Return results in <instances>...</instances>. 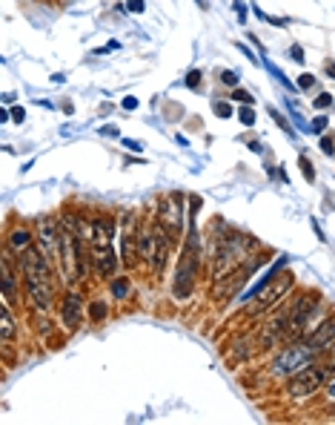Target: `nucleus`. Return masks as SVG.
I'll list each match as a JSON object with an SVG mask.
<instances>
[{"mask_svg":"<svg viewBox=\"0 0 335 425\" xmlns=\"http://www.w3.org/2000/svg\"><path fill=\"white\" fill-rule=\"evenodd\" d=\"M318 107H321V109L332 107V95H327V92H324V95H318V98H316V109H318Z\"/></svg>","mask_w":335,"mask_h":425,"instance_id":"473e14b6","label":"nucleus"},{"mask_svg":"<svg viewBox=\"0 0 335 425\" xmlns=\"http://www.w3.org/2000/svg\"><path fill=\"white\" fill-rule=\"evenodd\" d=\"M0 337H3V348L9 350V345L15 342V319L6 302H3V311H0Z\"/></svg>","mask_w":335,"mask_h":425,"instance_id":"4be33fe9","label":"nucleus"},{"mask_svg":"<svg viewBox=\"0 0 335 425\" xmlns=\"http://www.w3.org/2000/svg\"><path fill=\"white\" fill-rule=\"evenodd\" d=\"M135 107H138V98H132V95L124 98V109H135Z\"/></svg>","mask_w":335,"mask_h":425,"instance_id":"58836bf2","label":"nucleus"},{"mask_svg":"<svg viewBox=\"0 0 335 425\" xmlns=\"http://www.w3.org/2000/svg\"><path fill=\"white\" fill-rule=\"evenodd\" d=\"M129 291H132V281L126 276L112 279V296L115 299H129Z\"/></svg>","mask_w":335,"mask_h":425,"instance_id":"5701e85b","label":"nucleus"},{"mask_svg":"<svg viewBox=\"0 0 335 425\" xmlns=\"http://www.w3.org/2000/svg\"><path fill=\"white\" fill-rule=\"evenodd\" d=\"M60 227H66V230H72V235L81 242V247H89L92 245V222H86L83 216H75V212H69V216L60 222Z\"/></svg>","mask_w":335,"mask_h":425,"instance_id":"dca6fc26","label":"nucleus"},{"mask_svg":"<svg viewBox=\"0 0 335 425\" xmlns=\"http://www.w3.org/2000/svg\"><path fill=\"white\" fill-rule=\"evenodd\" d=\"M172 239L166 235L163 230H161V224H158V247H155V256H152V276H161L163 273V268H166V258H170V250H172Z\"/></svg>","mask_w":335,"mask_h":425,"instance_id":"f3484780","label":"nucleus"},{"mask_svg":"<svg viewBox=\"0 0 335 425\" xmlns=\"http://www.w3.org/2000/svg\"><path fill=\"white\" fill-rule=\"evenodd\" d=\"M60 319L69 330H75L83 319V299L78 293H66L63 296V304H60Z\"/></svg>","mask_w":335,"mask_h":425,"instance_id":"ddd939ff","label":"nucleus"},{"mask_svg":"<svg viewBox=\"0 0 335 425\" xmlns=\"http://www.w3.org/2000/svg\"><path fill=\"white\" fill-rule=\"evenodd\" d=\"M327 75H329V78H335V61H329V63H327Z\"/></svg>","mask_w":335,"mask_h":425,"instance_id":"a19ab883","label":"nucleus"},{"mask_svg":"<svg viewBox=\"0 0 335 425\" xmlns=\"http://www.w3.org/2000/svg\"><path fill=\"white\" fill-rule=\"evenodd\" d=\"M106 314H109V304H106L104 299H92V302H89V319H92V322H104Z\"/></svg>","mask_w":335,"mask_h":425,"instance_id":"b1692460","label":"nucleus"},{"mask_svg":"<svg viewBox=\"0 0 335 425\" xmlns=\"http://www.w3.org/2000/svg\"><path fill=\"white\" fill-rule=\"evenodd\" d=\"M321 150H324L327 155L335 153V141H332V135H324V138H321Z\"/></svg>","mask_w":335,"mask_h":425,"instance_id":"7c9ffc66","label":"nucleus"},{"mask_svg":"<svg viewBox=\"0 0 335 425\" xmlns=\"http://www.w3.org/2000/svg\"><path fill=\"white\" fill-rule=\"evenodd\" d=\"M101 132H104V135H117V127H104Z\"/></svg>","mask_w":335,"mask_h":425,"instance_id":"79ce46f5","label":"nucleus"},{"mask_svg":"<svg viewBox=\"0 0 335 425\" xmlns=\"http://www.w3.org/2000/svg\"><path fill=\"white\" fill-rule=\"evenodd\" d=\"M238 118H241V124H247V127H252L255 124V112H252V107L247 104L241 112H238Z\"/></svg>","mask_w":335,"mask_h":425,"instance_id":"bb28decb","label":"nucleus"},{"mask_svg":"<svg viewBox=\"0 0 335 425\" xmlns=\"http://www.w3.org/2000/svg\"><path fill=\"white\" fill-rule=\"evenodd\" d=\"M327 394H329V396L335 399V385H329V391H327Z\"/></svg>","mask_w":335,"mask_h":425,"instance_id":"37998d69","label":"nucleus"},{"mask_svg":"<svg viewBox=\"0 0 335 425\" xmlns=\"http://www.w3.org/2000/svg\"><path fill=\"white\" fill-rule=\"evenodd\" d=\"M17 268L23 273V285L35 281V285H52V270H49V258L40 247H26L17 256Z\"/></svg>","mask_w":335,"mask_h":425,"instance_id":"20e7f679","label":"nucleus"},{"mask_svg":"<svg viewBox=\"0 0 335 425\" xmlns=\"http://www.w3.org/2000/svg\"><path fill=\"white\" fill-rule=\"evenodd\" d=\"M313 348L309 345H304V342H295V339H290V345H286L278 357L272 360V365H270V373L272 376H284V380H290L293 373H298L301 368H307L309 362H313Z\"/></svg>","mask_w":335,"mask_h":425,"instance_id":"7ed1b4c3","label":"nucleus"},{"mask_svg":"<svg viewBox=\"0 0 335 425\" xmlns=\"http://www.w3.org/2000/svg\"><path fill=\"white\" fill-rule=\"evenodd\" d=\"M35 327L40 330V334H43V337H49L55 325H52V319H49V316H46L43 311H35Z\"/></svg>","mask_w":335,"mask_h":425,"instance_id":"393cba45","label":"nucleus"},{"mask_svg":"<svg viewBox=\"0 0 335 425\" xmlns=\"http://www.w3.org/2000/svg\"><path fill=\"white\" fill-rule=\"evenodd\" d=\"M298 86H301V89H313V86H316V78H313V75H301V78H298Z\"/></svg>","mask_w":335,"mask_h":425,"instance_id":"2f4dec72","label":"nucleus"},{"mask_svg":"<svg viewBox=\"0 0 335 425\" xmlns=\"http://www.w3.org/2000/svg\"><path fill=\"white\" fill-rule=\"evenodd\" d=\"M92 247H109L115 233H117V224L115 219H106V216H95L92 219Z\"/></svg>","mask_w":335,"mask_h":425,"instance_id":"2eb2a0df","label":"nucleus"},{"mask_svg":"<svg viewBox=\"0 0 335 425\" xmlns=\"http://www.w3.org/2000/svg\"><path fill=\"white\" fill-rule=\"evenodd\" d=\"M183 201H186L183 193H172L170 199L158 204V224L172 242H178L183 233Z\"/></svg>","mask_w":335,"mask_h":425,"instance_id":"39448f33","label":"nucleus"},{"mask_svg":"<svg viewBox=\"0 0 335 425\" xmlns=\"http://www.w3.org/2000/svg\"><path fill=\"white\" fill-rule=\"evenodd\" d=\"M293 285H295V276H293L290 270L278 273V276L272 279V288L261 293V302L255 304V314H258V311H270V308H275V304H281L284 296L293 291Z\"/></svg>","mask_w":335,"mask_h":425,"instance_id":"9d476101","label":"nucleus"},{"mask_svg":"<svg viewBox=\"0 0 335 425\" xmlns=\"http://www.w3.org/2000/svg\"><path fill=\"white\" fill-rule=\"evenodd\" d=\"M129 9L132 12H143V0H129Z\"/></svg>","mask_w":335,"mask_h":425,"instance_id":"4c0bfd02","label":"nucleus"},{"mask_svg":"<svg viewBox=\"0 0 335 425\" xmlns=\"http://www.w3.org/2000/svg\"><path fill=\"white\" fill-rule=\"evenodd\" d=\"M313 130H316V132H321V130H327V115H321V118H316V121H313Z\"/></svg>","mask_w":335,"mask_h":425,"instance_id":"f704fd0d","label":"nucleus"},{"mask_svg":"<svg viewBox=\"0 0 335 425\" xmlns=\"http://www.w3.org/2000/svg\"><path fill=\"white\" fill-rule=\"evenodd\" d=\"M281 265H284V258H281V262H278V265H275V268H270V270H267V273H264V276H261V279H258V281H255V288H252V291H247V293H244V296H241V302H244V304H247V302H252V299H255V296H258V293H264V291H267V285H270V281H272V279H275V276H278V270H281Z\"/></svg>","mask_w":335,"mask_h":425,"instance_id":"aec40b11","label":"nucleus"},{"mask_svg":"<svg viewBox=\"0 0 335 425\" xmlns=\"http://www.w3.org/2000/svg\"><path fill=\"white\" fill-rule=\"evenodd\" d=\"M198 84H201V69H193V72H189V78H186V86L195 89Z\"/></svg>","mask_w":335,"mask_h":425,"instance_id":"c756f323","label":"nucleus"},{"mask_svg":"<svg viewBox=\"0 0 335 425\" xmlns=\"http://www.w3.org/2000/svg\"><path fill=\"white\" fill-rule=\"evenodd\" d=\"M155 247H158V224H147V227H140L138 250H140V258H143V262H152Z\"/></svg>","mask_w":335,"mask_h":425,"instance_id":"6ab92c4d","label":"nucleus"},{"mask_svg":"<svg viewBox=\"0 0 335 425\" xmlns=\"http://www.w3.org/2000/svg\"><path fill=\"white\" fill-rule=\"evenodd\" d=\"M35 235H38V247L46 253V258H58V253H60V224L49 216H40Z\"/></svg>","mask_w":335,"mask_h":425,"instance_id":"6e6552de","label":"nucleus"},{"mask_svg":"<svg viewBox=\"0 0 335 425\" xmlns=\"http://www.w3.org/2000/svg\"><path fill=\"white\" fill-rule=\"evenodd\" d=\"M221 81L229 84V86H235L238 84V72H221Z\"/></svg>","mask_w":335,"mask_h":425,"instance_id":"72a5a7b5","label":"nucleus"},{"mask_svg":"<svg viewBox=\"0 0 335 425\" xmlns=\"http://www.w3.org/2000/svg\"><path fill=\"white\" fill-rule=\"evenodd\" d=\"M250 247H252V239L241 233H232V230H224L218 242H212L209 247V258H212V281H218L224 276H229L232 270H238L244 262H250Z\"/></svg>","mask_w":335,"mask_h":425,"instance_id":"f257e3e1","label":"nucleus"},{"mask_svg":"<svg viewBox=\"0 0 335 425\" xmlns=\"http://www.w3.org/2000/svg\"><path fill=\"white\" fill-rule=\"evenodd\" d=\"M117 49H121V43H117V40H109L104 49H98V52H117Z\"/></svg>","mask_w":335,"mask_h":425,"instance_id":"c9c22d12","label":"nucleus"},{"mask_svg":"<svg viewBox=\"0 0 335 425\" xmlns=\"http://www.w3.org/2000/svg\"><path fill=\"white\" fill-rule=\"evenodd\" d=\"M232 98H235V101H241V104H250V107H252V95H250V92H244V89H235V92H232Z\"/></svg>","mask_w":335,"mask_h":425,"instance_id":"c85d7f7f","label":"nucleus"},{"mask_svg":"<svg viewBox=\"0 0 335 425\" xmlns=\"http://www.w3.org/2000/svg\"><path fill=\"white\" fill-rule=\"evenodd\" d=\"M92 262H95V270H98V276L104 279H112L115 270H117V253L115 247H92Z\"/></svg>","mask_w":335,"mask_h":425,"instance_id":"4468645a","label":"nucleus"},{"mask_svg":"<svg viewBox=\"0 0 335 425\" xmlns=\"http://www.w3.org/2000/svg\"><path fill=\"white\" fill-rule=\"evenodd\" d=\"M12 118H15V121L20 124V121H23V118H26V109H23V107H17V109H12Z\"/></svg>","mask_w":335,"mask_h":425,"instance_id":"e433bc0d","label":"nucleus"},{"mask_svg":"<svg viewBox=\"0 0 335 425\" xmlns=\"http://www.w3.org/2000/svg\"><path fill=\"white\" fill-rule=\"evenodd\" d=\"M327 373H329V368H318V365H313L309 362L307 368H301L298 373H293L290 376V382H286V394L290 396H309V394H316L324 382H327Z\"/></svg>","mask_w":335,"mask_h":425,"instance_id":"0eeeda50","label":"nucleus"},{"mask_svg":"<svg viewBox=\"0 0 335 425\" xmlns=\"http://www.w3.org/2000/svg\"><path fill=\"white\" fill-rule=\"evenodd\" d=\"M195 3H198V6H206V3H204V0H195Z\"/></svg>","mask_w":335,"mask_h":425,"instance_id":"c03bdc74","label":"nucleus"},{"mask_svg":"<svg viewBox=\"0 0 335 425\" xmlns=\"http://www.w3.org/2000/svg\"><path fill=\"white\" fill-rule=\"evenodd\" d=\"M138 239H140V227H138V222L132 219V212H126V216H124V230H121V258H124V265H126L129 270L135 268V262L140 258Z\"/></svg>","mask_w":335,"mask_h":425,"instance_id":"1a4fd4ad","label":"nucleus"},{"mask_svg":"<svg viewBox=\"0 0 335 425\" xmlns=\"http://www.w3.org/2000/svg\"><path fill=\"white\" fill-rule=\"evenodd\" d=\"M261 262H264V256H261V253H255L252 258H250V262H244L241 268H238V270H232L229 276H224V279H218V281H215V291H212V299L215 302H224V299H229V296H235L238 291H241V285H244V281L258 270V265Z\"/></svg>","mask_w":335,"mask_h":425,"instance_id":"423d86ee","label":"nucleus"},{"mask_svg":"<svg viewBox=\"0 0 335 425\" xmlns=\"http://www.w3.org/2000/svg\"><path fill=\"white\" fill-rule=\"evenodd\" d=\"M298 164H301V173L307 176V181H316V170H313V164H309V158H307V155H301V158H298Z\"/></svg>","mask_w":335,"mask_h":425,"instance_id":"a878e982","label":"nucleus"},{"mask_svg":"<svg viewBox=\"0 0 335 425\" xmlns=\"http://www.w3.org/2000/svg\"><path fill=\"white\" fill-rule=\"evenodd\" d=\"M290 55H293L295 61H304V52H301V46H293V49H290Z\"/></svg>","mask_w":335,"mask_h":425,"instance_id":"ea45409f","label":"nucleus"},{"mask_svg":"<svg viewBox=\"0 0 335 425\" xmlns=\"http://www.w3.org/2000/svg\"><path fill=\"white\" fill-rule=\"evenodd\" d=\"M15 256L17 253H12L9 247H3V302L6 304H12V302H17V270H15Z\"/></svg>","mask_w":335,"mask_h":425,"instance_id":"f8f14e48","label":"nucleus"},{"mask_svg":"<svg viewBox=\"0 0 335 425\" xmlns=\"http://www.w3.org/2000/svg\"><path fill=\"white\" fill-rule=\"evenodd\" d=\"M35 245V233L29 230V227H12L9 230V235H6V247L12 250V253H23V250H26V247H32Z\"/></svg>","mask_w":335,"mask_h":425,"instance_id":"a211bd4d","label":"nucleus"},{"mask_svg":"<svg viewBox=\"0 0 335 425\" xmlns=\"http://www.w3.org/2000/svg\"><path fill=\"white\" fill-rule=\"evenodd\" d=\"M229 360L235 362H250L252 360V339L250 337H238L229 348Z\"/></svg>","mask_w":335,"mask_h":425,"instance_id":"412c9836","label":"nucleus"},{"mask_svg":"<svg viewBox=\"0 0 335 425\" xmlns=\"http://www.w3.org/2000/svg\"><path fill=\"white\" fill-rule=\"evenodd\" d=\"M189 233H186V245H183V253H181V262H178V270H175V299L178 302H186L189 293L195 288V276H198V268H201V235H198V227H195V216L189 212Z\"/></svg>","mask_w":335,"mask_h":425,"instance_id":"f03ea898","label":"nucleus"},{"mask_svg":"<svg viewBox=\"0 0 335 425\" xmlns=\"http://www.w3.org/2000/svg\"><path fill=\"white\" fill-rule=\"evenodd\" d=\"M215 112H218V118H229L232 115V107L224 104V101H215Z\"/></svg>","mask_w":335,"mask_h":425,"instance_id":"cd10ccee","label":"nucleus"},{"mask_svg":"<svg viewBox=\"0 0 335 425\" xmlns=\"http://www.w3.org/2000/svg\"><path fill=\"white\" fill-rule=\"evenodd\" d=\"M307 345L313 353H335V314L321 319V325L307 337Z\"/></svg>","mask_w":335,"mask_h":425,"instance_id":"9b49d317","label":"nucleus"}]
</instances>
